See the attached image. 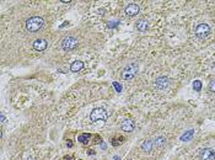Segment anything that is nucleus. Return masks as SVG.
I'll list each match as a JSON object with an SVG mask.
<instances>
[{
	"label": "nucleus",
	"instance_id": "8",
	"mask_svg": "<svg viewBox=\"0 0 215 160\" xmlns=\"http://www.w3.org/2000/svg\"><path fill=\"white\" fill-rule=\"evenodd\" d=\"M48 47V42L44 40V38H37L34 42H33V48L38 52H42L46 48Z\"/></svg>",
	"mask_w": 215,
	"mask_h": 160
},
{
	"label": "nucleus",
	"instance_id": "11",
	"mask_svg": "<svg viewBox=\"0 0 215 160\" xmlns=\"http://www.w3.org/2000/svg\"><path fill=\"white\" fill-rule=\"evenodd\" d=\"M82 68H84V63L81 60H75L74 63H71V65H70V70L74 71V73L80 71Z\"/></svg>",
	"mask_w": 215,
	"mask_h": 160
},
{
	"label": "nucleus",
	"instance_id": "14",
	"mask_svg": "<svg viewBox=\"0 0 215 160\" xmlns=\"http://www.w3.org/2000/svg\"><path fill=\"white\" fill-rule=\"evenodd\" d=\"M90 138H91V134H87V133H84V134H80L77 137V140L82 143V144H87L90 142Z\"/></svg>",
	"mask_w": 215,
	"mask_h": 160
},
{
	"label": "nucleus",
	"instance_id": "16",
	"mask_svg": "<svg viewBox=\"0 0 215 160\" xmlns=\"http://www.w3.org/2000/svg\"><path fill=\"white\" fill-rule=\"evenodd\" d=\"M165 137H157L156 139H155V144H156V147H161V145L165 143Z\"/></svg>",
	"mask_w": 215,
	"mask_h": 160
},
{
	"label": "nucleus",
	"instance_id": "17",
	"mask_svg": "<svg viewBox=\"0 0 215 160\" xmlns=\"http://www.w3.org/2000/svg\"><path fill=\"white\" fill-rule=\"evenodd\" d=\"M193 88L197 91H200V89H202V83H200L199 80H197V81H194V84H193Z\"/></svg>",
	"mask_w": 215,
	"mask_h": 160
},
{
	"label": "nucleus",
	"instance_id": "20",
	"mask_svg": "<svg viewBox=\"0 0 215 160\" xmlns=\"http://www.w3.org/2000/svg\"><path fill=\"white\" fill-rule=\"evenodd\" d=\"M67 145H68V148H73V143H71V140H68Z\"/></svg>",
	"mask_w": 215,
	"mask_h": 160
},
{
	"label": "nucleus",
	"instance_id": "6",
	"mask_svg": "<svg viewBox=\"0 0 215 160\" xmlns=\"http://www.w3.org/2000/svg\"><path fill=\"white\" fill-rule=\"evenodd\" d=\"M200 159L202 160H214L215 159V151L211 148H205L200 151Z\"/></svg>",
	"mask_w": 215,
	"mask_h": 160
},
{
	"label": "nucleus",
	"instance_id": "3",
	"mask_svg": "<svg viewBox=\"0 0 215 160\" xmlns=\"http://www.w3.org/2000/svg\"><path fill=\"white\" fill-rule=\"evenodd\" d=\"M107 117H108V115H107V112H106V110L103 107L95 108L90 115L91 121H94V122H96V121H107Z\"/></svg>",
	"mask_w": 215,
	"mask_h": 160
},
{
	"label": "nucleus",
	"instance_id": "15",
	"mask_svg": "<svg viewBox=\"0 0 215 160\" xmlns=\"http://www.w3.org/2000/svg\"><path fill=\"white\" fill-rule=\"evenodd\" d=\"M124 142V138L123 137H118V138H112V145L113 147H117V145H120L122 143Z\"/></svg>",
	"mask_w": 215,
	"mask_h": 160
},
{
	"label": "nucleus",
	"instance_id": "4",
	"mask_svg": "<svg viewBox=\"0 0 215 160\" xmlns=\"http://www.w3.org/2000/svg\"><path fill=\"white\" fill-rule=\"evenodd\" d=\"M210 33V27L208 24H199L196 27V36L198 38H206Z\"/></svg>",
	"mask_w": 215,
	"mask_h": 160
},
{
	"label": "nucleus",
	"instance_id": "12",
	"mask_svg": "<svg viewBox=\"0 0 215 160\" xmlns=\"http://www.w3.org/2000/svg\"><path fill=\"white\" fill-rule=\"evenodd\" d=\"M153 148H154V143H153L151 140H145L144 143L141 144V149L144 150V151H146V153L151 151Z\"/></svg>",
	"mask_w": 215,
	"mask_h": 160
},
{
	"label": "nucleus",
	"instance_id": "10",
	"mask_svg": "<svg viewBox=\"0 0 215 160\" xmlns=\"http://www.w3.org/2000/svg\"><path fill=\"white\" fill-rule=\"evenodd\" d=\"M156 86L159 89H166L167 86L170 85V80H168V78H166V76H160V78H157L156 79Z\"/></svg>",
	"mask_w": 215,
	"mask_h": 160
},
{
	"label": "nucleus",
	"instance_id": "5",
	"mask_svg": "<svg viewBox=\"0 0 215 160\" xmlns=\"http://www.w3.org/2000/svg\"><path fill=\"white\" fill-rule=\"evenodd\" d=\"M77 45V40L74 38L73 36H68V37H65L63 41H62V48L64 50H71L74 49Z\"/></svg>",
	"mask_w": 215,
	"mask_h": 160
},
{
	"label": "nucleus",
	"instance_id": "21",
	"mask_svg": "<svg viewBox=\"0 0 215 160\" xmlns=\"http://www.w3.org/2000/svg\"><path fill=\"white\" fill-rule=\"evenodd\" d=\"M63 160H74V158L73 156H64Z\"/></svg>",
	"mask_w": 215,
	"mask_h": 160
},
{
	"label": "nucleus",
	"instance_id": "2",
	"mask_svg": "<svg viewBox=\"0 0 215 160\" xmlns=\"http://www.w3.org/2000/svg\"><path fill=\"white\" fill-rule=\"evenodd\" d=\"M137 71H138V64L137 63H129L123 69V71H122V78L124 80H130L135 76Z\"/></svg>",
	"mask_w": 215,
	"mask_h": 160
},
{
	"label": "nucleus",
	"instance_id": "7",
	"mask_svg": "<svg viewBox=\"0 0 215 160\" xmlns=\"http://www.w3.org/2000/svg\"><path fill=\"white\" fill-rule=\"evenodd\" d=\"M139 5L138 4H134V3H130L129 5H127V8L124 10V12L127 14L128 16H135L139 14Z\"/></svg>",
	"mask_w": 215,
	"mask_h": 160
},
{
	"label": "nucleus",
	"instance_id": "18",
	"mask_svg": "<svg viewBox=\"0 0 215 160\" xmlns=\"http://www.w3.org/2000/svg\"><path fill=\"white\" fill-rule=\"evenodd\" d=\"M192 135H193V130H189V132H188L187 134H184V135H182V137H181V139H182V140H188Z\"/></svg>",
	"mask_w": 215,
	"mask_h": 160
},
{
	"label": "nucleus",
	"instance_id": "9",
	"mask_svg": "<svg viewBox=\"0 0 215 160\" xmlns=\"http://www.w3.org/2000/svg\"><path fill=\"white\" fill-rule=\"evenodd\" d=\"M120 128L123 132H133L134 128H135V123L133 120H125V121L122 122Z\"/></svg>",
	"mask_w": 215,
	"mask_h": 160
},
{
	"label": "nucleus",
	"instance_id": "19",
	"mask_svg": "<svg viewBox=\"0 0 215 160\" xmlns=\"http://www.w3.org/2000/svg\"><path fill=\"white\" fill-rule=\"evenodd\" d=\"M209 90H210L211 92H215V80H213V81L210 83V85H209Z\"/></svg>",
	"mask_w": 215,
	"mask_h": 160
},
{
	"label": "nucleus",
	"instance_id": "1",
	"mask_svg": "<svg viewBox=\"0 0 215 160\" xmlns=\"http://www.w3.org/2000/svg\"><path fill=\"white\" fill-rule=\"evenodd\" d=\"M44 21L41 16H33V17H30L27 21H26V28L30 32H37L38 30H41Z\"/></svg>",
	"mask_w": 215,
	"mask_h": 160
},
{
	"label": "nucleus",
	"instance_id": "22",
	"mask_svg": "<svg viewBox=\"0 0 215 160\" xmlns=\"http://www.w3.org/2000/svg\"><path fill=\"white\" fill-rule=\"evenodd\" d=\"M4 122H5V117H4L3 115H1V123H4Z\"/></svg>",
	"mask_w": 215,
	"mask_h": 160
},
{
	"label": "nucleus",
	"instance_id": "13",
	"mask_svg": "<svg viewBox=\"0 0 215 160\" xmlns=\"http://www.w3.org/2000/svg\"><path fill=\"white\" fill-rule=\"evenodd\" d=\"M137 28H138L140 32L146 31V28H148V22H146L145 20H139L138 22H137Z\"/></svg>",
	"mask_w": 215,
	"mask_h": 160
}]
</instances>
